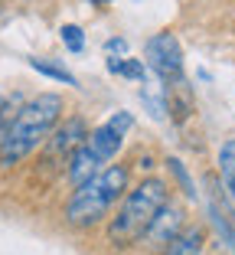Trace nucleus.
Instances as JSON below:
<instances>
[{"instance_id":"a211bd4d","label":"nucleus","mask_w":235,"mask_h":255,"mask_svg":"<svg viewBox=\"0 0 235 255\" xmlns=\"http://www.w3.org/2000/svg\"><path fill=\"white\" fill-rule=\"evenodd\" d=\"M95 3H108V0H95Z\"/></svg>"},{"instance_id":"20e7f679","label":"nucleus","mask_w":235,"mask_h":255,"mask_svg":"<svg viewBox=\"0 0 235 255\" xmlns=\"http://www.w3.org/2000/svg\"><path fill=\"white\" fill-rule=\"evenodd\" d=\"M147 66L154 69L157 79L163 82H180V72H183V49L176 43L173 33H157L154 39H147Z\"/></svg>"},{"instance_id":"6e6552de","label":"nucleus","mask_w":235,"mask_h":255,"mask_svg":"<svg viewBox=\"0 0 235 255\" xmlns=\"http://www.w3.org/2000/svg\"><path fill=\"white\" fill-rule=\"evenodd\" d=\"M66 177H69V183L72 187H82L85 180H91L95 173H98V164L101 160L91 154V147L88 144H82V147H76L72 154H69V160H66Z\"/></svg>"},{"instance_id":"0eeeda50","label":"nucleus","mask_w":235,"mask_h":255,"mask_svg":"<svg viewBox=\"0 0 235 255\" xmlns=\"http://www.w3.org/2000/svg\"><path fill=\"white\" fill-rule=\"evenodd\" d=\"M180 229H183V210H176V206H170V203H167V206L154 216V223L147 226L144 242H147V246H167Z\"/></svg>"},{"instance_id":"39448f33","label":"nucleus","mask_w":235,"mask_h":255,"mask_svg":"<svg viewBox=\"0 0 235 255\" xmlns=\"http://www.w3.org/2000/svg\"><path fill=\"white\" fill-rule=\"evenodd\" d=\"M131 125H134V115L131 112H118L108 125H101L98 131H91L88 137H85V144L91 147V154L105 164V160H111L118 150H121V137L131 131Z\"/></svg>"},{"instance_id":"2eb2a0df","label":"nucleus","mask_w":235,"mask_h":255,"mask_svg":"<svg viewBox=\"0 0 235 255\" xmlns=\"http://www.w3.org/2000/svg\"><path fill=\"white\" fill-rule=\"evenodd\" d=\"M118 75H128V79H144V62H137V59H124L121 62V72Z\"/></svg>"},{"instance_id":"9d476101","label":"nucleus","mask_w":235,"mask_h":255,"mask_svg":"<svg viewBox=\"0 0 235 255\" xmlns=\"http://www.w3.org/2000/svg\"><path fill=\"white\" fill-rule=\"evenodd\" d=\"M219 177L226 187V196L235 200V137L219 147Z\"/></svg>"},{"instance_id":"423d86ee","label":"nucleus","mask_w":235,"mask_h":255,"mask_svg":"<svg viewBox=\"0 0 235 255\" xmlns=\"http://www.w3.org/2000/svg\"><path fill=\"white\" fill-rule=\"evenodd\" d=\"M85 137H88V131H85V121L82 118H69V121H62V125H56L53 128V134L46 137V157H62V160H69V154L76 147H82L85 144Z\"/></svg>"},{"instance_id":"1a4fd4ad","label":"nucleus","mask_w":235,"mask_h":255,"mask_svg":"<svg viewBox=\"0 0 235 255\" xmlns=\"http://www.w3.org/2000/svg\"><path fill=\"white\" fill-rule=\"evenodd\" d=\"M203 249V229H180L173 239L163 246V255H199Z\"/></svg>"},{"instance_id":"f3484780","label":"nucleus","mask_w":235,"mask_h":255,"mask_svg":"<svg viewBox=\"0 0 235 255\" xmlns=\"http://www.w3.org/2000/svg\"><path fill=\"white\" fill-rule=\"evenodd\" d=\"M3 131L7 128H3V98H0V137H3Z\"/></svg>"},{"instance_id":"7ed1b4c3","label":"nucleus","mask_w":235,"mask_h":255,"mask_svg":"<svg viewBox=\"0 0 235 255\" xmlns=\"http://www.w3.org/2000/svg\"><path fill=\"white\" fill-rule=\"evenodd\" d=\"M167 203H170V190H167L163 180H144L137 190H131V193L124 196L118 216L108 226L111 242L114 246H131V242L144 239L147 226L154 223V216H157Z\"/></svg>"},{"instance_id":"9b49d317","label":"nucleus","mask_w":235,"mask_h":255,"mask_svg":"<svg viewBox=\"0 0 235 255\" xmlns=\"http://www.w3.org/2000/svg\"><path fill=\"white\" fill-rule=\"evenodd\" d=\"M141 98H144V105L154 112V118H167V98H163V85L160 82H147L141 89Z\"/></svg>"},{"instance_id":"f257e3e1","label":"nucleus","mask_w":235,"mask_h":255,"mask_svg":"<svg viewBox=\"0 0 235 255\" xmlns=\"http://www.w3.org/2000/svg\"><path fill=\"white\" fill-rule=\"evenodd\" d=\"M62 118V98L46 92V95H36L33 102L20 105L16 118L10 121V128L0 137V167H13L20 164L39 141L53 134V128L59 125Z\"/></svg>"},{"instance_id":"dca6fc26","label":"nucleus","mask_w":235,"mask_h":255,"mask_svg":"<svg viewBox=\"0 0 235 255\" xmlns=\"http://www.w3.org/2000/svg\"><path fill=\"white\" fill-rule=\"evenodd\" d=\"M105 53L108 56H121V59H124V56H128V39H121V36L108 39V43H105Z\"/></svg>"},{"instance_id":"f8f14e48","label":"nucleus","mask_w":235,"mask_h":255,"mask_svg":"<svg viewBox=\"0 0 235 255\" xmlns=\"http://www.w3.org/2000/svg\"><path fill=\"white\" fill-rule=\"evenodd\" d=\"M30 66L36 69V72L49 75V79H59V82H69V85H76V75L69 72V69L56 66V62H43V59H30Z\"/></svg>"},{"instance_id":"4468645a","label":"nucleus","mask_w":235,"mask_h":255,"mask_svg":"<svg viewBox=\"0 0 235 255\" xmlns=\"http://www.w3.org/2000/svg\"><path fill=\"white\" fill-rule=\"evenodd\" d=\"M167 164H170V170H173V177H176V180H180L183 193H186V196H190V200H193V196H196V190H193V180H190V173H186V167H183V164H180V160H176V157H170Z\"/></svg>"},{"instance_id":"f03ea898","label":"nucleus","mask_w":235,"mask_h":255,"mask_svg":"<svg viewBox=\"0 0 235 255\" xmlns=\"http://www.w3.org/2000/svg\"><path fill=\"white\" fill-rule=\"evenodd\" d=\"M128 190V167L111 164L101 173H95L91 180H85L82 187H76V193L69 196L66 203V219L69 226H78V229H88L98 219L108 216L111 203H118Z\"/></svg>"},{"instance_id":"ddd939ff","label":"nucleus","mask_w":235,"mask_h":255,"mask_svg":"<svg viewBox=\"0 0 235 255\" xmlns=\"http://www.w3.org/2000/svg\"><path fill=\"white\" fill-rule=\"evenodd\" d=\"M62 43H66V49H72V53H82L85 49V33L69 23V26H62Z\"/></svg>"}]
</instances>
